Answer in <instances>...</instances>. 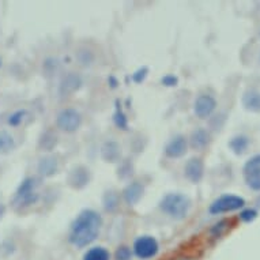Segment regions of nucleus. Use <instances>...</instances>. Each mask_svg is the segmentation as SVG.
<instances>
[{"mask_svg": "<svg viewBox=\"0 0 260 260\" xmlns=\"http://www.w3.org/2000/svg\"><path fill=\"white\" fill-rule=\"evenodd\" d=\"M104 207L107 211H116L119 207V195L115 191H108L104 195Z\"/></svg>", "mask_w": 260, "mask_h": 260, "instance_id": "nucleus-21", "label": "nucleus"}, {"mask_svg": "<svg viewBox=\"0 0 260 260\" xmlns=\"http://www.w3.org/2000/svg\"><path fill=\"white\" fill-rule=\"evenodd\" d=\"M229 222L226 221V219H223V221L218 222V223H215V225L213 226V229H211V235L214 236V237H219V236H222V233H225L226 231H228V225Z\"/></svg>", "mask_w": 260, "mask_h": 260, "instance_id": "nucleus-26", "label": "nucleus"}, {"mask_svg": "<svg viewBox=\"0 0 260 260\" xmlns=\"http://www.w3.org/2000/svg\"><path fill=\"white\" fill-rule=\"evenodd\" d=\"M189 143L191 147L195 150H203L206 146L210 143V134L206 131L205 128H197L193 133L191 134L189 138Z\"/></svg>", "mask_w": 260, "mask_h": 260, "instance_id": "nucleus-15", "label": "nucleus"}, {"mask_svg": "<svg viewBox=\"0 0 260 260\" xmlns=\"http://www.w3.org/2000/svg\"><path fill=\"white\" fill-rule=\"evenodd\" d=\"M244 206H245V201L243 198L236 197V195H223L211 203L209 211L210 214L217 215V214L231 213V211L243 209Z\"/></svg>", "mask_w": 260, "mask_h": 260, "instance_id": "nucleus-5", "label": "nucleus"}, {"mask_svg": "<svg viewBox=\"0 0 260 260\" xmlns=\"http://www.w3.org/2000/svg\"><path fill=\"white\" fill-rule=\"evenodd\" d=\"M82 123V116L77 109L73 108H66L63 111L60 112L56 119V124L57 127L64 131V133L73 134L77 131L78 128L81 127Z\"/></svg>", "mask_w": 260, "mask_h": 260, "instance_id": "nucleus-6", "label": "nucleus"}, {"mask_svg": "<svg viewBox=\"0 0 260 260\" xmlns=\"http://www.w3.org/2000/svg\"><path fill=\"white\" fill-rule=\"evenodd\" d=\"M37 188H39V180L36 177H26L15 192L13 201L14 206L17 209H25L37 203L40 198Z\"/></svg>", "mask_w": 260, "mask_h": 260, "instance_id": "nucleus-3", "label": "nucleus"}, {"mask_svg": "<svg viewBox=\"0 0 260 260\" xmlns=\"http://www.w3.org/2000/svg\"><path fill=\"white\" fill-rule=\"evenodd\" d=\"M26 115H27V112H26L25 109L14 112L13 115H10V117H9V120H7V121H9L10 125H13V127H17V125H19V124L23 121V119H25Z\"/></svg>", "mask_w": 260, "mask_h": 260, "instance_id": "nucleus-25", "label": "nucleus"}, {"mask_svg": "<svg viewBox=\"0 0 260 260\" xmlns=\"http://www.w3.org/2000/svg\"><path fill=\"white\" fill-rule=\"evenodd\" d=\"M162 85L168 86V87H173V86H177L179 83V79L175 77V75H165V77L161 79Z\"/></svg>", "mask_w": 260, "mask_h": 260, "instance_id": "nucleus-29", "label": "nucleus"}, {"mask_svg": "<svg viewBox=\"0 0 260 260\" xmlns=\"http://www.w3.org/2000/svg\"><path fill=\"white\" fill-rule=\"evenodd\" d=\"M90 181V171L85 167L74 168L69 175V184L75 189L86 187Z\"/></svg>", "mask_w": 260, "mask_h": 260, "instance_id": "nucleus-12", "label": "nucleus"}, {"mask_svg": "<svg viewBox=\"0 0 260 260\" xmlns=\"http://www.w3.org/2000/svg\"><path fill=\"white\" fill-rule=\"evenodd\" d=\"M248 146H249V139L247 137H244V135L235 137L229 142V147L233 150L235 154H243L248 149Z\"/></svg>", "mask_w": 260, "mask_h": 260, "instance_id": "nucleus-19", "label": "nucleus"}, {"mask_svg": "<svg viewBox=\"0 0 260 260\" xmlns=\"http://www.w3.org/2000/svg\"><path fill=\"white\" fill-rule=\"evenodd\" d=\"M256 217H257V211L253 209H245L240 213V218H241V221L244 222L255 221Z\"/></svg>", "mask_w": 260, "mask_h": 260, "instance_id": "nucleus-27", "label": "nucleus"}, {"mask_svg": "<svg viewBox=\"0 0 260 260\" xmlns=\"http://www.w3.org/2000/svg\"><path fill=\"white\" fill-rule=\"evenodd\" d=\"M217 108V101L214 97L209 94H202L195 100L193 104V111L199 119H207L209 116L213 115V112Z\"/></svg>", "mask_w": 260, "mask_h": 260, "instance_id": "nucleus-8", "label": "nucleus"}, {"mask_svg": "<svg viewBox=\"0 0 260 260\" xmlns=\"http://www.w3.org/2000/svg\"><path fill=\"white\" fill-rule=\"evenodd\" d=\"M189 207H191V201L183 193H168L159 202L161 211L175 219H183L187 217Z\"/></svg>", "mask_w": 260, "mask_h": 260, "instance_id": "nucleus-2", "label": "nucleus"}, {"mask_svg": "<svg viewBox=\"0 0 260 260\" xmlns=\"http://www.w3.org/2000/svg\"><path fill=\"white\" fill-rule=\"evenodd\" d=\"M103 226V218L94 210H83L74 219L69 241L77 248H85L95 241Z\"/></svg>", "mask_w": 260, "mask_h": 260, "instance_id": "nucleus-1", "label": "nucleus"}, {"mask_svg": "<svg viewBox=\"0 0 260 260\" xmlns=\"http://www.w3.org/2000/svg\"><path fill=\"white\" fill-rule=\"evenodd\" d=\"M37 169H39L40 175L44 177H51L57 172V161L53 157H44L40 159Z\"/></svg>", "mask_w": 260, "mask_h": 260, "instance_id": "nucleus-17", "label": "nucleus"}, {"mask_svg": "<svg viewBox=\"0 0 260 260\" xmlns=\"http://www.w3.org/2000/svg\"><path fill=\"white\" fill-rule=\"evenodd\" d=\"M243 105L247 111L260 112V93L257 90H248L243 95Z\"/></svg>", "mask_w": 260, "mask_h": 260, "instance_id": "nucleus-16", "label": "nucleus"}, {"mask_svg": "<svg viewBox=\"0 0 260 260\" xmlns=\"http://www.w3.org/2000/svg\"><path fill=\"white\" fill-rule=\"evenodd\" d=\"M0 67H2V59H0Z\"/></svg>", "mask_w": 260, "mask_h": 260, "instance_id": "nucleus-31", "label": "nucleus"}, {"mask_svg": "<svg viewBox=\"0 0 260 260\" xmlns=\"http://www.w3.org/2000/svg\"><path fill=\"white\" fill-rule=\"evenodd\" d=\"M147 74H149V69L147 67H142V69L137 70L133 75L134 82L135 83H142L146 79V77H147Z\"/></svg>", "mask_w": 260, "mask_h": 260, "instance_id": "nucleus-28", "label": "nucleus"}, {"mask_svg": "<svg viewBox=\"0 0 260 260\" xmlns=\"http://www.w3.org/2000/svg\"><path fill=\"white\" fill-rule=\"evenodd\" d=\"M5 211H6L5 206H3V205H2V203H0V218L3 217V214H5Z\"/></svg>", "mask_w": 260, "mask_h": 260, "instance_id": "nucleus-30", "label": "nucleus"}, {"mask_svg": "<svg viewBox=\"0 0 260 260\" xmlns=\"http://www.w3.org/2000/svg\"><path fill=\"white\" fill-rule=\"evenodd\" d=\"M187 138L184 137V135H177V137H175L173 139L168 142L167 147H165V154L169 158H180L187 153Z\"/></svg>", "mask_w": 260, "mask_h": 260, "instance_id": "nucleus-11", "label": "nucleus"}, {"mask_svg": "<svg viewBox=\"0 0 260 260\" xmlns=\"http://www.w3.org/2000/svg\"><path fill=\"white\" fill-rule=\"evenodd\" d=\"M184 175H185V177H187L191 183H199V181L203 179V175H205V165H203V161H202L201 158H191V159L185 164V167H184Z\"/></svg>", "mask_w": 260, "mask_h": 260, "instance_id": "nucleus-9", "label": "nucleus"}, {"mask_svg": "<svg viewBox=\"0 0 260 260\" xmlns=\"http://www.w3.org/2000/svg\"><path fill=\"white\" fill-rule=\"evenodd\" d=\"M83 260H111V252L104 247H93L86 252Z\"/></svg>", "mask_w": 260, "mask_h": 260, "instance_id": "nucleus-18", "label": "nucleus"}, {"mask_svg": "<svg viewBox=\"0 0 260 260\" xmlns=\"http://www.w3.org/2000/svg\"><path fill=\"white\" fill-rule=\"evenodd\" d=\"M243 172L248 187L253 191H260V154L248 159Z\"/></svg>", "mask_w": 260, "mask_h": 260, "instance_id": "nucleus-7", "label": "nucleus"}, {"mask_svg": "<svg viewBox=\"0 0 260 260\" xmlns=\"http://www.w3.org/2000/svg\"><path fill=\"white\" fill-rule=\"evenodd\" d=\"M15 147V141L13 135L7 131H0V153H9Z\"/></svg>", "mask_w": 260, "mask_h": 260, "instance_id": "nucleus-20", "label": "nucleus"}, {"mask_svg": "<svg viewBox=\"0 0 260 260\" xmlns=\"http://www.w3.org/2000/svg\"><path fill=\"white\" fill-rule=\"evenodd\" d=\"M134 252L133 249L127 245H121L116 249L115 260H133Z\"/></svg>", "mask_w": 260, "mask_h": 260, "instance_id": "nucleus-24", "label": "nucleus"}, {"mask_svg": "<svg viewBox=\"0 0 260 260\" xmlns=\"http://www.w3.org/2000/svg\"><path fill=\"white\" fill-rule=\"evenodd\" d=\"M82 86V78L81 75H78L75 73H69L66 74L63 78H61V81H60L59 85V93L61 95H71L75 91L81 89Z\"/></svg>", "mask_w": 260, "mask_h": 260, "instance_id": "nucleus-10", "label": "nucleus"}, {"mask_svg": "<svg viewBox=\"0 0 260 260\" xmlns=\"http://www.w3.org/2000/svg\"><path fill=\"white\" fill-rule=\"evenodd\" d=\"M143 192H145V188L139 181H133L129 183L127 187L124 188L123 191V198L125 203L129 206L137 205L138 202L141 201V198L143 197Z\"/></svg>", "mask_w": 260, "mask_h": 260, "instance_id": "nucleus-13", "label": "nucleus"}, {"mask_svg": "<svg viewBox=\"0 0 260 260\" xmlns=\"http://www.w3.org/2000/svg\"><path fill=\"white\" fill-rule=\"evenodd\" d=\"M56 142H57V137H56V134L51 133V131H48L43 135L41 138V141H40V146L43 147L44 150H51L53 146L56 145Z\"/></svg>", "mask_w": 260, "mask_h": 260, "instance_id": "nucleus-23", "label": "nucleus"}, {"mask_svg": "<svg viewBox=\"0 0 260 260\" xmlns=\"http://www.w3.org/2000/svg\"><path fill=\"white\" fill-rule=\"evenodd\" d=\"M101 155L107 162H117L120 161L121 149L117 142L108 141L101 147Z\"/></svg>", "mask_w": 260, "mask_h": 260, "instance_id": "nucleus-14", "label": "nucleus"}, {"mask_svg": "<svg viewBox=\"0 0 260 260\" xmlns=\"http://www.w3.org/2000/svg\"><path fill=\"white\" fill-rule=\"evenodd\" d=\"M113 121H115L116 125L119 128H121V129H127L128 128V120L127 117H125V113L123 112V109L120 108L119 103L116 104V112L115 115H113Z\"/></svg>", "mask_w": 260, "mask_h": 260, "instance_id": "nucleus-22", "label": "nucleus"}, {"mask_svg": "<svg viewBox=\"0 0 260 260\" xmlns=\"http://www.w3.org/2000/svg\"><path fill=\"white\" fill-rule=\"evenodd\" d=\"M158 251H159V245L153 236H141L135 240L133 245L134 255L142 260L153 259L157 256Z\"/></svg>", "mask_w": 260, "mask_h": 260, "instance_id": "nucleus-4", "label": "nucleus"}]
</instances>
